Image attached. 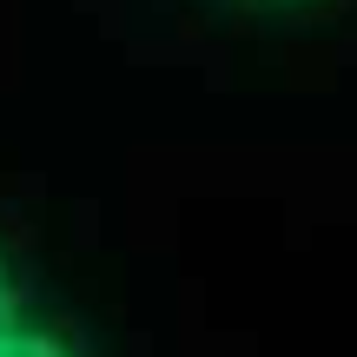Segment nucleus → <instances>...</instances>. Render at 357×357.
<instances>
[{"label":"nucleus","instance_id":"obj_1","mask_svg":"<svg viewBox=\"0 0 357 357\" xmlns=\"http://www.w3.org/2000/svg\"><path fill=\"white\" fill-rule=\"evenodd\" d=\"M0 357H86L73 344V337L66 331H47V324H7V331H0Z\"/></svg>","mask_w":357,"mask_h":357},{"label":"nucleus","instance_id":"obj_2","mask_svg":"<svg viewBox=\"0 0 357 357\" xmlns=\"http://www.w3.org/2000/svg\"><path fill=\"white\" fill-rule=\"evenodd\" d=\"M7 324H20V278H13V258L7 245H0V331Z\"/></svg>","mask_w":357,"mask_h":357}]
</instances>
